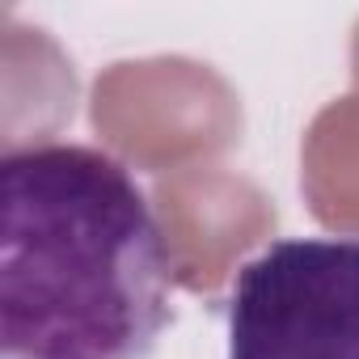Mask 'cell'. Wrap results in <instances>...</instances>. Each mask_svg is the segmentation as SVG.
Listing matches in <instances>:
<instances>
[{"label":"cell","mask_w":359,"mask_h":359,"mask_svg":"<svg viewBox=\"0 0 359 359\" xmlns=\"http://www.w3.org/2000/svg\"><path fill=\"white\" fill-rule=\"evenodd\" d=\"M173 321L144 187L102 148L0 161V359H148Z\"/></svg>","instance_id":"cell-1"},{"label":"cell","mask_w":359,"mask_h":359,"mask_svg":"<svg viewBox=\"0 0 359 359\" xmlns=\"http://www.w3.org/2000/svg\"><path fill=\"white\" fill-rule=\"evenodd\" d=\"M229 359H359V237H283L229 292Z\"/></svg>","instance_id":"cell-2"}]
</instances>
